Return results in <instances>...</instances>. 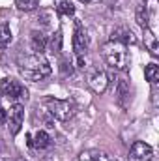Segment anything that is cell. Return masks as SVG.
<instances>
[{
    "label": "cell",
    "mask_w": 159,
    "mask_h": 161,
    "mask_svg": "<svg viewBox=\"0 0 159 161\" xmlns=\"http://www.w3.org/2000/svg\"><path fill=\"white\" fill-rule=\"evenodd\" d=\"M17 161H26V159H17Z\"/></svg>",
    "instance_id": "cell-22"
},
{
    "label": "cell",
    "mask_w": 159,
    "mask_h": 161,
    "mask_svg": "<svg viewBox=\"0 0 159 161\" xmlns=\"http://www.w3.org/2000/svg\"><path fill=\"white\" fill-rule=\"evenodd\" d=\"M80 2H84V4H86V2H90V0H80Z\"/></svg>",
    "instance_id": "cell-21"
},
{
    "label": "cell",
    "mask_w": 159,
    "mask_h": 161,
    "mask_svg": "<svg viewBox=\"0 0 159 161\" xmlns=\"http://www.w3.org/2000/svg\"><path fill=\"white\" fill-rule=\"evenodd\" d=\"M30 146H34V148H49L51 146V137L45 133V131H38L36 135H34V139L30 137Z\"/></svg>",
    "instance_id": "cell-12"
},
{
    "label": "cell",
    "mask_w": 159,
    "mask_h": 161,
    "mask_svg": "<svg viewBox=\"0 0 159 161\" xmlns=\"http://www.w3.org/2000/svg\"><path fill=\"white\" fill-rule=\"evenodd\" d=\"M116 101L120 107H125L129 101V82L127 79H118V86H116Z\"/></svg>",
    "instance_id": "cell-9"
},
{
    "label": "cell",
    "mask_w": 159,
    "mask_h": 161,
    "mask_svg": "<svg viewBox=\"0 0 159 161\" xmlns=\"http://www.w3.org/2000/svg\"><path fill=\"white\" fill-rule=\"evenodd\" d=\"M144 45L150 51L152 56H159V45H157V38L154 36V32L150 28H144Z\"/></svg>",
    "instance_id": "cell-11"
},
{
    "label": "cell",
    "mask_w": 159,
    "mask_h": 161,
    "mask_svg": "<svg viewBox=\"0 0 159 161\" xmlns=\"http://www.w3.org/2000/svg\"><path fill=\"white\" fill-rule=\"evenodd\" d=\"M62 32L60 30H56L54 34H52V38L49 41V49H51V53H54V54H58L60 51H62Z\"/></svg>",
    "instance_id": "cell-17"
},
{
    "label": "cell",
    "mask_w": 159,
    "mask_h": 161,
    "mask_svg": "<svg viewBox=\"0 0 159 161\" xmlns=\"http://www.w3.org/2000/svg\"><path fill=\"white\" fill-rule=\"evenodd\" d=\"M54 9H56L60 15H73V13H75L73 4L68 2V0H54Z\"/></svg>",
    "instance_id": "cell-14"
},
{
    "label": "cell",
    "mask_w": 159,
    "mask_h": 161,
    "mask_svg": "<svg viewBox=\"0 0 159 161\" xmlns=\"http://www.w3.org/2000/svg\"><path fill=\"white\" fill-rule=\"evenodd\" d=\"M8 120H9V133H11V135H17V133L21 131L23 120H25V107H23L21 103H13L11 109H9Z\"/></svg>",
    "instance_id": "cell-6"
},
{
    "label": "cell",
    "mask_w": 159,
    "mask_h": 161,
    "mask_svg": "<svg viewBox=\"0 0 159 161\" xmlns=\"http://www.w3.org/2000/svg\"><path fill=\"white\" fill-rule=\"evenodd\" d=\"M19 71L28 80H41L51 75L52 68L43 58V54H32V56H25L19 60Z\"/></svg>",
    "instance_id": "cell-1"
},
{
    "label": "cell",
    "mask_w": 159,
    "mask_h": 161,
    "mask_svg": "<svg viewBox=\"0 0 159 161\" xmlns=\"http://www.w3.org/2000/svg\"><path fill=\"white\" fill-rule=\"evenodd\" d=\"M11 43V30L6 23L0 25V49H6Z\"/></svg>",
    "instance_id": "cell-16"
},
{
    "label": "cell",
    "mask_w": 159,
    "mask_h": 161,
    "mask_svg": "<svg viewBox=\"0 0 159 161\" xmlns=\"http://www.w3.org/2000/svg\"><path fill=\"white\" fill-rule=\"evenodd\" d=\"M137 23H139V26L142 30L148 28V11H146V6H139L137 8Z\"/></svg>",
    "instance_id": "cell-18"
},
{
    "label": "cell",
    "mask_w": 159,
    "mask_h": 161,
    "mask_svg": "<svg viewBox=\"0 0 159 161\" xmlns=\"http://www.w3.org/2000/svg\"><path fill=\"white\" fill-rule=\"evenodd\" d=\"M103 58L112 69H118V71H125L129 66V54L125 51V45L118 41H109L103 45Z\"/></svg>",
    "instance_id": "cell-3"
},
{
    "label": "cell",
    "mask_w": 159,
    "mask_h": 161,
    "mask_svg": "<svg viewBox=\"0 0 159 161\" xmlns=\"http://www.w3.org/2000/svg\"><path fill=\"white\" fill-rule=\"evenodd\" d=\"M88 84H90V88H92L94 92L103 94V92L107 90V86H109V77H107V73H105L103 69L92 68V69L88 71Z\"/></svg>",
    "instance_id": "cell-5"
},
{
    "label": "cell",
    "mask_w": 159,
    "mask_h": 161,
    "mask_svg": "<svg viewBox=\"0 0 159 161\" xmlns=\"http://www.w3.org/2000/svg\"><path fill=\"white\" fill-rule=\"evenodd\" d=\"M6 122H8V113H6V111L0 107V125H4Z\"/></svg>",
    "instance_id": "cell-20"
},
{
    "label": "cell",
    "mask_w": 159,
    "mask_h": 161,
    "mask_svg": "<svg viewBox=\"0 0 159 161\" xmlns=\"http://www.w3.org/2000/svg\"><path fill=\"white\" fill-rule=\"evenodd\" d=\"M79 161H112V158L107 152H99V150H86L79 156Z\"/></svg>",
    "instance_id": "cell-10"
},
{
    "label": "cell",
    "mask_w": 159,
    "mask_h": 161,
    "mask_svg": "<svg viewBox=\"0 0 159 161\" xmlns=\"http://www.w3.org/2000/svg\"><path fill=\"white\" fill-rule=\"evenodd\" d=\"M15 4H17V8L21 11H32V9L38 8L40 0H15Z\"/></svg>",
    "instance_id": "cell-19"
},
{
    "label": "cell",
    "mask_w": 159,
    "mask_h": 161,
    "mask_svg": "<svg viewBox=\"0 0 159 161\" xmlns=\"http://www.w3.org/2000/svg\"><path fill=\"white\" fill-rule=\"evenodd\" d=\"M154 156V150L150 144L142 142V141H137L133 142L131 150H129V161H150Z\"/></svg>",
    "instance_id": "cell-7"
},
{
    "label": "cell",
    "mask_w": 159,
    "mask_h": 161,
    "mask_svg": "<svg viewBox=\"0 0 159 161\" xmlns=\"http://www.w3.org/2000/svg\"><path fill=\"white\" fill-rule=\"evenodd\" d=\"M41 105L45 107V111L54 116L60 122H68L71 120L77 114V105L69 99H58V97H43Z\"/></svg>",
    "instance_id": "cell-2"
},
{
    "label": "cell",
    "mask_w": 159,
    "mask_h": 161,
    "mask_svg": "<svg viewBox=\"0 0 159 161\" xmlns=\"http://www.w3.org/2000/svg\"><path fill=\"white\" fill-rule=\"evenodd\" d=\"M144 75H146V80H148L150 84H157V80H159V66H156V64H148V66L144 68Z\"/></svg>",
    "instance_id": "cell-15"
},
{
    "label": "cell",
    "mask_w": 159,
    "mask_h": 161,
    "mask_svg": "<svg viewBox=\"0 0 159 161\" xmlns=\"http://www.w3.org/2000/svg\"><path fill=\"white\" fill-rule=\"evenodd\" d=\"M45 49H47V38L41 32H32V51L36 54H43Z\"/></svg>",
    "instance_id": "cell-13"
},
{
    "label": "cell",
    "mask_w": 159,
    "mask_h": 161,
    "mask_svg": "<svg viewBox=\"0 0 159 161\" xmlns=\"http://www.w3.org/2000/svg\"><path fill=\"white\" fill-rule=\"evenodd\" d=\"M0 94L2 96H6V97H9V99H28V90L19 82V80L15 79H2L0 82Z\"/></svg>",
    "instance_id": "cell-4"
},
{
    "label": "cell",
    "mask_w": 159,
    "mask_h": 161,
    "mask_svg": "<svg viewBox=\"0 0 159 161\" xmlns=\"http://www.w3.org/2000/svg\"><path fill=\"white\" fill-rule=\"evenodd\" d=\"M88 45H90L88 32L79 25L77 30H75V36H73V51H75V54H77V56H82V54L88 51Z\"/></svg>",
    "instance_id": "cell-8"
}]
</instances>
